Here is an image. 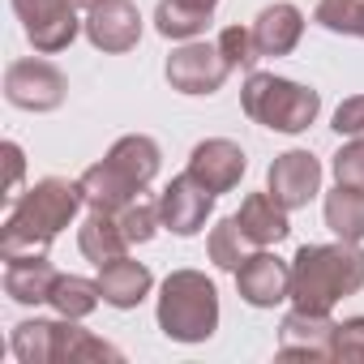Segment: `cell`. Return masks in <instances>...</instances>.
<instances>
[{"label": "cell", "mask_w": 364, "mask_h": 364, "mask_svg": "<svg viewBox=\"0 0 364 364\" xmlns=\"http://www.w3.org/2000/svg\"><path fill=\"white\" fill-rule=\"evenodd\" d=\"M99 300H103V287H99V279H82V274H60L56 279V287H52V309L60 313V317H73V321H82V317H90L95 309H99Z\"/></svg>", "instance_id": "cell-23"}, {"label": "cell", "mask_w": 364, "mask_h": 364, "mask_svg": "<svg viewBox=\"0 0 364 364\" xmlns=\"http://www.w3.org/2000/svg\"><path fill=\"white\" fill-rule=\"evenodd\" d=\"M206 253H210V262L219 266V270H240V262L249 257V236L240 232V223H236V215L232 219H219L215 228H210V240H206Z\"/></svg>", "instance_id": "cell-24"}, {"label": "cell", "mask_w": 364, "mask_h": 364, "mask_svg": "<svg viewBox=\"0 0 364 364\" xmlns=\"http://www.w3.org/2000/svg\"><path fill=\"white\" fill-rule=\"evenodd\" d=\"M334 180H338V185H355V189H364V133L351 137V141L334 154Z\"/></svg>", "instance_id": "cell-28"}, {"label": "cell", "mask_w": 364, "mask_h": 364, "mask_svg": "<svg viewBox=\"0 0 364 364\" xmlns=\"http://www.w3.org/2000/svg\"><path fill=\"white\" fill-rule=\"evenodd\" d=\"M334 330H338V321H330V313L291 309L279 326V355L334 360Z\"/></svg>", "instance_id": "cell-14"}, {"label": "cell", "mask_w": 364, "mask_h": 364, "mask_svg": "<svg viewBox=\"0 0 364 364\" xmlns=\"http://www.w3.org/2000/svg\"><path fill=\"white\" fill-rule=\"evenodd\" d=\"M86 206V193L77 180H60L48 176L35 189H26L22 198L9 202V215L0 223V257H43L48 245L60 236V228H69L77 219V210Z\"/></svg>", "instance_id": "cell-1"}, {"label": "cell", "mask_w": 364, "mask_h": 364, "mask_svg": "<svg viewBox=\"0 0 364 364\" xmlns=\"http://www.w3.org/2000/svg\"><path fill=\"white\" fill-rule=\"evenodd\" d=\"M116 219H120V228H124L129 245H146V240H154V232L163 228V210H159V202H146V198L129 202Z\"/></svg>", "instance_id": "cell-25"}, {"label": "cell", "mask_w": 364, "mask_h": 364, "mask_svg": "<svg viewBox=\"0 0 364 364\" xmlns=\"http://www.w3.org/2000/svg\"><path fill=\"white\" fill-rule=\"evenodd\" d=\"M69 95L65 73L52 60H14L5 69V99L22 112H56Z\"/></svg>", "instance_id": "cell-7"}, {"label": "cell", "mask_w": 364, "mask_h": 364, "mask_svg": "<svg viewBox=\"0 0 364 364\" xmlns=\"http://www.w3.org/2000/svg\"><path fill=\"white\" fill-rule=\"evenodd\" d=\"M228 73H232V65H228V56L219 52V43H198V39H189L185 48H176V52L167 56V82H171V90H180V95H215V90L228 82Z\"/></svg>", "instance_id": "cell-8"}, {"label": "cell", "mask_w": 364, "mask_h": 364, "mask_svg": "<svg viewBox=\"0 0 364 364\" xmlns=\"http://www.w3.org/2000/svg\"><path fill=\"white\" fill-rule=\"evenodd\" d=\"M5 163H9V180H5V198L14 202L18 189H22V171H26V159H22V146L18 141H5Z\"/></svg>", "instance_id": "cell-31"}, {"label": "cell", "mask_w": 364, "mask_h": 364, "mask_svg": "<svg viewBox=\"0 0 364 364\" xmlns=\"http://www.w3.org/2000/svg\"><path fill=\"white\" fill-rule=\"evenodd\" d=\"M355 18H360V0H317L313 22L330 35H355Z\"/></svg>", "instance_id": "cell-27"}, {"label": "cell", "mask_w": 364, "mask_h": 364, "mask_svg": "<svg viewBox=\"0 0 364 364\" xmlns=\"http://www.w3.org/2000/svg\"><path fill=\"white\" fill-rule=\"evenodd\" d=\"M326 228H330L338 240L360 245V240H364V189L338 185L334 193H326Z\"/></svg>", "instance_id": "cell-22"}, {"label": "cell", "mask_w": 364, "mask_h": 364, "mask_svg": "<svg viewBox=\"0 0 364 364\" xmlns=\"http://www.w3.org/2000/svg\"><path fill=\"white\" fill-rule=\"evenodd\" d=\"M300 35H304V14L296 5H287V0L266 5L253 18V39H257V52L262 56H287V52H296Z\"/></svg>", "instance_id": "cell-17"}, {"label": "cell", "mask_w": 364, "mask_h": 364, "mask_svg": "<svg viewBox=\"0 0 364 364\" xmlns=\"http://www.w3.org/2000/svg\"><path fill=\"white\" fill-rule=\"evenodd\" d=\"M159 330L171 343H206L219 330V287L202 270H171L159 287Z\"/></svg>", "instance_id": "cell-4"}, {"label": "cell", "mask_w": 364, "mask_h": 364, "mask_svg": "<svg viewBox=\"0 0 364 364\" xmlns=\"http://www.w3.org/2000/svg\"><path fill=\"white\" fill-rule=\"evenodd\" d=\"M215 43H219V52L228 56L232 69H249V73H253V65L262 60L257 39H253V26H228V31H219Z\"/></svg>", "instance_id": "cell-26"}, {"label": "cell", "mask_w": 364, "mask_h": 364, "mask_svg": "<svg viewBox=\"0 0 364 364\" xmlns=\"http://www.w3.org/2000/svg\"><path fill=\"white\" fill-rule=\"evenodd\" d=\"M159 210H163V228L171 236H198L215 210V193L206 185H198V180L185 171V176H176L171 185L163 189L159 198Z\"/></svg>", "instance_id": "cell-11"}, {"label": "cell", "mask_w": 364, "mask_h": 364, "mask_svg": "<svg viewBox=\"0 0 364 364\" xmlns=\"http://www.w3.org/2000/svg\"><path fill=\"white\" fill-rule=\"evenodd\" d=\"M334 360L364 364V317H347V321L334 330Z\"/></svg>", "instance_id": "cell-29"}, {"label": "cell", "mask_w": 364, "mask_h": 364, "mask_svg": "<svg viewBox=\"0 0 364 364\" xmlns=\"http://www.w3.org/2000/svg\"><path fill=\"white\" fill-rule=\"evenodd\" d=\"M86 39L99 48V52H133L137 39H141V14L133 0H99L95 9H86Z\"/></svg>", "instance_id": "cell-12"}, {"label": "cell", "mask_w": 364, "mask_h": 364, "mask_svg": "<svg viewBox=\"0 0 364 364\" xmlns=\"http://www.w3.org/2000/svg\"><path fill=\"white\" fill-rule=\"evenodd\" d=\"M159 141L146 137V133H129L120 137L103 163L86 167L82 171V193H86V206L90 210H107V215H120L129 202H137L146 193V185L159 176Z\"/></svg>", "instance_id": "cell-3"}, {"label": "cell", "mask_w": 364, "mask_h": 364, "mask_svg": "<svg viewBox=\"0 0 364 364\" xmlns=\"http://www.w3.org/2000/svg\"><path fill=\"white\" fill-rule=\"evenodd\" d=\"M77 249H82L86 262L107 266V262H116V257L129 253V236H124V228H120L116 215H107V210H90L86 223L77 228Z\"/></svg>", "instance_id": "cell-20"}, {"label": "cell", "mask_w": 364, "mask_h": 364, "mask_svg": "<svg viewBox=\"0 0 364 364\" xmlns=\"http://www.w3.org/2000/svg\"><path fill=\"white\" fill-rule=\"evenodd\" d=\"M338 137H360L364 133V95H351L334 107V124H330Z\"/></svg>", "instance_id": "cell-30"}, {"label": "cell", "mask_w": 364, "mask_h": 364, "mask_svg": "<svg viewBox=\"0 0 364 364\" xmlns=\"http://www.w3.org/2000/svg\"><path fill=\"white\" fill-rule=\"evenodd\" d=\"M60 270L43 257H14L5 262V296L18 300V304H48L52 300V287H56Z\"/></svg>", "instance_id": "cell-18"}, {"label": "cell", "mask_w": 364, "mask_h": 364, "mask_svg": "<svg viewBox=\"0 0 364 364\" xmlns=\"http://www.w3.org/2000/svg\"><path fill=\"white\" fill-rule=\"evenodd\" d=\"M245 167H249L245 150H240L236 141H228V137H206V141H198L193 154H189V176L198 180V185H206L215 198H219V193H232V189L240 185Z\"/></svg>", "instance_id": "cell-13"}, {"label": "cell", "mask_w": 364, "mask_h": 364, "mask_svg": "<svg viewBox=\"0 0 364 364\" xmlns=\"http://www.w3.org/2000/svg\"><path fill=\"white\" fill-rule=\"evenodd\" d=\"M99 287H103V304H112V309H137V304L150 296L154 274H150L141 262L116 257V262L99 266Z\"/></svg>", "instance_id": "cell-19"}, {"label": "cell", "mask_w": 364, "mask_h": 364, "mask_svg": "<svg viewBox=\"0 0 364 364\" xmlns=\"http://www.w3.org/2000/svg\"><path fill=\"white\" fill-rule=\"evenodd\" d=\"M14 14H18L31 48L43 52V56L65 52L77 39V26H82L73 0H14Z\"/></svg>", "instance_id": "cell-6"}, {"label": "cell", "mask_w": 364, "mask_h": 364, "mask_svg": "<svg viewBox=\"0 0 364 364\" xmlns=\"http://www.w3.org/2000/svg\"><path fill=\"white\" fill-rule=\"evenodd\" d=\"M236 291L245 304L253 309H274L283 300H291V266L283 257H274L270 249H257L240 262L236 270Z\"/></svg>", "instance_id": "cell-10"}, {"label": "cell", "mask_w": 364, "mask_h": 364, "mask_svg": "<svg viewBox=\"0 0 364 364\" xmlns=\"http://www.w3.org/2000/svg\"><path fill=\"white\" fill-rule=\"evenodd\" d=\"M215 5H219V0H159L154 31L163 39H198L210 26Z\"/></svg>", "instance_id": "cell-21"}, {"label": "cell", "mask_w": 364, "mask_h": 364, "mask_svg": "<svg viewBox=\"0 0 364 364\" xmlns=\"http://www.w3.org/2000/svg\"><path fill=\"white\" fill-rule=\"evenodd\" d=\"M73 317L60 321H22L14 326V355L22 364H65V343H69Z\"/></svg>", "instance_id": "cell-15"}, {"label": "cell", "mask_w": 364, "mask_h": 364, "mask_svg": "<svg viewBox=\"0 0 364 364\" xmlns=\"http://www.w3.org/2000/svg\"><path fill=\"white\" fill-rule=\"evenodd\" d=\"M364 287V249L351 240L304 245L291 257V304L309 313H330L343 296Z\"/></svg>", "instance_id": "cell-2"}, {"label": "cell", "mask_w": 364, "mask_h": 364, "mask_svg": "<svg viewBox=\"0 0 364 364\" xmlns=\"http://www.w3.org/2000/svg\"><path fill=\"white\" fill-rule=\"evenodd\" d=\"M73 5H77V9H95V5H99V0H73Z\"/></svg>", "instance_id": "cell-33"}, {"label": "cell", "mask_w": 364, "mask_h": 364, "mask_svg": "<svg viewBox=\"0 0 364 364\" xmlns=\"http://www.w3.org/2000/svg\"><path fill=\"white\" fill-rule=\"evenodd\" d=\"M240 107L253 124L274 129V133H304L317 112H321V95L313 86H300L291 77H274V73H249L245 90H240Z\"/></svg>", "instance_id": "cell-5"}, {"label": "cell", "mask_w": 364, "mask_h": 364, "mask_svg": "<svg viewBox=\"0 0 364 364\" xmlns=\"http://www.w3.org/2000/svg\"><path fill=\"white\" fill-rule=\"evenodd\" d=\"M236 223H240V232L249 236V245H257V249H270V245H279V240L291 236L287 206H279V202L270 198V189H266V193H249V198L240 202V210H236Z\"/></svg>", "instance_id": "cell-16"}, {"label": "cell", "mask_w": 364, "mask_h": 364, "mask_svg": "<svg viewBox=\"0 0 364 364\" xmlns=\"http://www.w3.org/2000/svg\"><path fill=\"white\" fill-rule=\"evenodd\" d=\"M355 35L364 39V0H360V18H355Z\"/></svg>", "instance_id": "cell-32"}, {"label": "cell", "mask_w": 364, "mask_h": 364, "mask_svg": "<svg viewBox=\"0 0 364 364\" xmlns=\"http://www.w3.org/2000/svg\"><path fill=\"white\" fill-rule=\"evenodd\" d=\"M266 189H270V198H274L279 206H287V210L309 206V202L321 193V163H317V154H309V150H287V154H279V159L270 163V171H266Z\"/></svg>", "instance_id": "cell-9"}]
</instances>
